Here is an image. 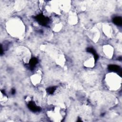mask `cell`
I'll list each match as a JSON object with an SVG mask.
<instances>
[{"mask_svg":"<svg viewBox=\"0 0 122 122\" xmlns=\"http://www.w3.org/2000/svg\"><path fill=\"white\" fill-rule=\"evenodd\" d=\"M35 18L40 25L44 26H47L50 21L48 17H45L42 13L37 15L35 17Z\"/></svg>","mask_w":122,"mask_h":122,"instance_id":"obj_1","label":"cell"},{"mask_svg":"<svg viewBox=\"0 0 122 122\" xmlns=\"http://www.w3.org/2000/svg\"><path fill=\"white\" fill-rule=\"evenodd\" d=\"M108 69L110 71L118 72L120 76H121V75H122L121 68L118 65H114V64L109 65L108 67Z\"/></svg>","mask_w":122,"mask_h":122,"instance_id":"obj_2","label":"cell"},{"mask_svg":"<svg viewBox=\"0 0 122 122\" xmlns=\"http://www.w3.org/2000/svg\"><path fill=\"white\" fill-rule=\"evenodd\" d=\"M28 107L30 110L33 112H38L41 110V108L38 106L34 102L32 101L28 103Z\"/></svg>","mask_w":122,"mask_h":122,"instance_id":"obj_3","label":"cell"},{"mask_svg":"<svg viewBox=\"0 0 122 122\" xmlns=\"http://www.w3.org/2000/svg\"><path fill=\"white\" fill-rule=\"evenodd\" d=\"M38 59L35 57L31 58L29 63V68L30 70H32L34 69L35 67L36 66V64L38 63Z\"/></svg>","mask_w":122,"mask_h":122,"instance_id":"obj_4","label":"cell"},{"mask_svg":"<svg viewBox=\"0 0 122 122\" xmlns=\"http://www.w3.org/2000/svg\"><path fill=\"white\" fill-rule=\"evenodd\" d=\"M87 51L89 52H90L91 53H92L93 56H94V60H95V62H96V61H97V60L98 59L99 56L97 54V53H96L95 50L92 47H89L87 49Z\"/></svg>","mask_w":122,"mask_h":122,"instance_id":"obj_5","label":"cell"},{"mask_svg":"<svg viewBox=\"0 0 122 122\" xmlns=\"http://www.w3.org/2000/svg\"><path fill=\"white\" fill-rule=\"evenodd\" d=\"M112 22L118 26H121L122 25V19L121 17L117 16L113 18Z\"/></svg>","mask_w":122,"mask_h":122,"instance_id":"obj_6","label":"cell"},{"mask_svg":"<svg viewBox=\"0 0 122 122\" xmlns=\"http://www.w3.org/2000/svg\"><path fill=\"white\" fill-rule=\"evenodd\" d=\"M56 89V86H52V87H50L46 89V91L49 94H52L55 92Z\"/></svg>","mask_w":122,"mask_h":122,"instance_id":"obj_7","label":"cell"},{"mask_svg":"<svg viewBox=\"0 0 122 122\" xmlns=\"http://www.w3.org/2000/svg\"><path fill=\"white\" fill-rule=\"evenodd\" d=\"M15 89H12L11 90V94H14L15 93Z\"/></svg>","mask_w":122,"mask_h":122,"instance_id":"obj_8","label":"cell"}]
</instances>
